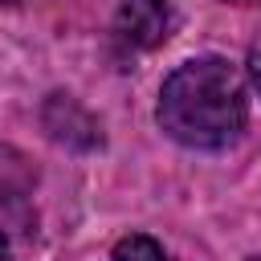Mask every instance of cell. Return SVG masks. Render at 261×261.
Masks as SVG:
<instances>
[{"instance_id": "obj_1", "label": "cell", "mask_w": 261, "mask_h": 261, "mask_svg": "<svg viewBox=\"0 0 261 261\" xmlns=\"http://www.w3.org/2000/svg\"><path fill=\"white\" fill-rule=\"evenodd\" d=\"M159 126L196 151H220L249 122V90L232 61L208 53L175 65L159 90Z\"/></svg>"}, {"instance_id": "obj_2", "label": "cell", "mask_w": 261, "mask_h": 261, "mask_svg": "<svg viewBox=\"0 0 261 261\" xmlns=\"http://www.w3.org/2000/svg\"><path fill=\"white\" fill-rule=\"evenodd\" d=\"M175 33L171 0H122L114 12V41L122 49H155Z\"/></svg>"}, {"instance_id": "obj_3", "label": "cell", "mask_w": 261, "mask_h": 261, "mask_svg": "<svg viewBox=\"0 0 261 261\" xmlns=\"http://www.w3.org/2000/svg\"><path fill=\"white\" fill-rule=\"evenodd\" d=\"M37 184V167L24 151L0 143V220L29 224V196Z\"/></svg>"}, {"instance_id": "obj_4", "label": "cell", "mask_w": 261, "mask_h": 261, "mask_svg": "<svg viewBox=\"0 0 261 261\" xmlns=\"http://www.w3.org/2000/svg\"><path fill=\"white\" fill-rule=\"evenodd\" d=\"M41 122H45L49 139H57V143H65V147H82V151H90V147L102 143L98 122H94L69 94H53V98L45 102V110H41Z\"/></svg>"}, {"instance_id": "obj_5", "label": "cell", "mask_w": 261, "mask_h": 261, "mask_svg": "<svg viewBox=\"0 0 261 261\" xmlns=\"http://www.w3.org/2000/svg\"><path fill=\"white\" fill-rule=\"evenodd\" d=\"M110 261H171V257L163 253L159 241H151V237H143V232H130V237H122V241L114 245Z\"/></svg>"}, {"instance_id": "obj_6", "label": "cell", "mask_w": 261, "mask_h": 261, "mask_svg": "<svg viewBox=\"0 0 261 261\" xmlns=\"http://www.w3.org/2000/svg\"><path fill=\"white\" fill-rule=\"evenodd\" d=\"M249 73H253V86L261 90V33H257V41L249 45Z\"/></svg>"}, {"instance_id": "obj_7", "label": "cell", "mask_w": 261, "mask_h": 261, "mask_svg": "<svg viewBox=\"0 0 261 261\" xmlns=\"http://www.w3.org/2000/svg\"><path fill=\"white\" fill-rule=\"evenodd\" d=\"M0 261H12V253H8V241H4V232H0Z\"/></svg>"}, {"instance_id": "obj_8", "label": "cell", "mask_w": 261, "mask_h": 261, "mask_svg": "<svg viewBox=\"0 0 261 261\" xmlns=\"http://www.w3.org/2000/svg\"><path fill=\"white\" fill-rule=\"evenodd\" d=\"M0 4H20V0H0Z\"/></svg>"}, {"instance_id": "obj_9", "label": "cell", "mask_w": 261, "mask_h": 261, "mask_svg": "<svg viewBox=\"0 0 261 261\" xmlns=\"http://www.w3.org/2000/svg\"><path fill=\"white\" fill-rule=\"evenodd\" d=\"M241 4H249V0H241Z\"/></svg>"}]
</instances>
